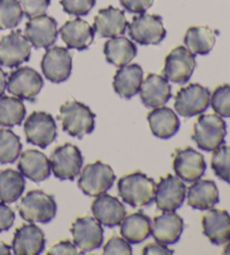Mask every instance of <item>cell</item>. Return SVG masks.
Instances as JSON below:
<instances>
[{"instance_id": "obj_1", "label": "cell", "mask_w": 230, "mask_h": 255, "mask_svg": "<svg viewBox=\"0 0 230 255\" xmlns=\"http://www.w3.org/2000/svg\"><path fill=\"white\" fill-rule=\"evenodd\" d=\"M156 183L141 172L128 174L118 181V192L123 202L134 208L144 207L155 199Z\"/></svg>"}, {"instance_id": "obj_2", "label": "cell", "mask_w": 230, "mask_h": 255, "mask_svg": "<svg viewBox=\"0 0 230 255\" xmlns=\"http://www.w3.org/2000/svg\"><path fill=\"white\" fill-rule=\"evenodd\" d=\"M59 120L63 130L73 137L83 138L95 129L96 115L89 107L77 100H69L62 105Z\"/></svg>"}, {"instance_id": "obj_3", "label": "cell", "mask_w": 230, "mask_h": 255, "mask_svg": "<svg viewBox=\"0 0 230 255\" xmlns=\"http://www.w3.org/2000/svg\"><path fill=\"white\" fill-rule=\"evenodd\" d=\"M227 125L219 115L208 114L198 118L193 127L192 138L202 151L212 152L225 143Z\"/></svg>"}, {"instance_id": "obj_4", "label": "cell", "mask_w": 230, "mask_h": 255, "mask_svg": "<svg viewBox=\"0 0 230 255\" xmlns=\"http://www.w3.org/2000/svg\"><path fill=\"white\" fill-rule=\"evenodd\" d=\"M56 210L54 198L42 190L29 191L18 206L20 217L28 223H50L55 217Z\"/></svg>"}, {"instance_id": "obj_5", "label": "cell", "mask_w": 230, "mask_h": 255, "mask_svg": "<svg viewBox=\"0 0 230 255\" xmlns=\"http://www.w3.org/2000/svg\"><path fill=\"white\" fill-rule=\"evenodd\" d=\"M115 175L114 170L108 164L103 162H95L88 164L83 169L79 178L78 186L87 196L98 197L107 192L114 186Z\"/></svg>"}, {"instance_id": "obj_6", "label": "cell", "mask_w": 230, "mask_h": 255, "mask_svg": "<svg viewBox=\"0 0 230 255\" xmlns=\"http://www.w3.org/2000/svg\"><path fill=\"white\" fill-rule=\"evenodd\" d=\"M211 94L208 88L199 83H191L181 88L175 97L174 108L179 115L193 117L205 113L210 105Z\"/></svg>"}, {"instance_id": "obj_7", "label": "cell", "mask_w": 230, "mask_h": 255, "mask_svg": "<svg viewBox=\"0 0 230 255\" xmlns=\"http://www.w3.org/2000/svg\"><path fill=\"white\" fill-rule=\"evenodd\" d=\"M128 33L132 41L140 45H156L166 36V29L163 26L161 16L140 14L135 16L128 24Z\"/></svg>"}, {"instance_id": "obj_8", "label": "cell", "mask_w": 230, "mask_h": 255, "mask_svg": "<svg viewBox=\"0 0 230 255\" xmlns=\"http://www.w3.org/2000/svg\"><path fill=\"white\" fill-rule=\"evenodd\" d=\"M51 170L60 180H74L80 173L83 156L79 147L73 144H64L56 147L51 155Z\"/></svg>"}, {"instance_id": "obj_9", "label": "cell", "mask_w": 230, "mask_h": 255, "mask_svg": "<svg viewBox=\"0 0 230 255\" xmlns=\"http://www.w3.org/2000/svg\"><path fill=\"white\" fill-rule=\"evenodd\" d=\"M32 52V44L21 30H14L0 39V65L17 68L27 62Z\"/></svg>"}, {"instance_id": "obj_10", "label": "cell", "mask_w": 230, "mask_h": 255, "mask_svg": "<svg viewBox=\"0 0 230 255\" xmlns=\"http://www.w3.org/2000/svg\"><path fill=\"white\" fill-rule=\"evenodd\" d=\"M44 81L36 70L29 67L16 69L8 77L7 90L19 99L33 101L41 92Z\"/></svg>"}, {"instance_id": "obj_11", "label": "cell", "mask_w": 230, "mask_h": 255, "mask_svg": "<svg viewBox=\"0 0 230 255\" xmlns=\"http://www.w3.org/2000/svg\"><path fill=\"white\" fill-rule=\"evenodd\" d=\"M24 131L27 142L41 148H46L57 136L54 118L44 112H34L29 115L24 124Z\"/></svg>"}, {"instance_id": "obj_12", "label": "cell", "mask_w": 230, "mask_h": 255, "mask_svg": "<svg viewBox=\"0 0 230 255\" xmlns=\"http://www.w3.org/2000/svg\"><path fill=\"white\" fill-rule=\"evenodd\" d=\"M194 69H196L194 54L187 47L178 46L173 48L166 56L163 76L171 82L182 85L190 80Z\"/></svg>"}, {"instance_id": "obj_13", "label": "cell", "mask_w": 230, "mask_h": 255, "mask_svg": "<svg viewBox=\"0 0 230 255\" xmlns=\"http://www.w3.org/2000/svg\"><path fill=\"white\" fill-rule=\"evenodd\" d=\"M41 68L47 80L54 83L64 82L70 78L72 71V55L65 47L47 48L42 59Z\"/></svg>"}, {"instance_id": "obj_14", "label": "cell", "mask_w": 230, "mask_h": 255, "mask_svg": "<svg viewBox=\"0 0 230 255\" xmlns=\"http://www.w3.org/2000/svg\"><path fill=\"white\" fill-rule=\"evenodd\" d=\"M74 245L87 253L99 249L104 242V228L96 218L86 216L80 217L71 226Z\"/></svg>"}, {"instance_id": "obj_15", "label": "cell", "mask_w": 230, "mask_h": 255, "mask_svg": "<svg viewBox=\"0 0 230 255\" xmlns=\"http://www.w3.org/2000/svg\"><path fill=\"white\" fill-rule=\"evenodd\" d=\"M187 188L179 177L169 174L156 184L155 202L162 212H175L183 205Z\"/></svg>"}, {"instance_id": "obj_16", "label": "cell", "mask_w": 230, "mask_h": 255, "mask_svg": "<svg viewBox=\"0 0 230 255\" xmlns=\"http://www.w3.org/2000/svg\"><path fill=\"white\" fill-rule=\"evenodd\" d=\"M176 177L185 182H194L203 177L207 164L205 157L192 147L176 151L173 162Z\"/></svg>"}, {"instance_id": "obj_17", "label": "cell", "mask_w": 230, "mask_h": 255, "mask_svg": "<svg viewBox=\"0 0 230 255\" xmlns=\"http://www.w3.org/2000/svg\"><path fill=\"white\" fill-rule=\"evenodd\" d=\"M25 36L35 48H48L56 42V20L45 14L29 18L26 23Z\"/></svg>"}, {"instance_id": "obj_18", "label": "cell", "mask_w": 230, "mask_h": 255, "mask_svg": "<svg viewBox=\"0 0 230 255\" xmlns=\"http://www.w3.org/2000/svg\"><path fill=\"white\" fill-rule=\"evenodd\" d=\"M139 96L145 107L158 108L171 99L172 91L169 80L155 73H150L141 82Z\"/></svg>"}, {"instance_id": "obj_19", "label": "cell", "mask_w": 230, "mask_h": 255, "mask_svg": "<svg viewBox=\"0 0 230 255\" xmlns=\"http://www.w3.org/2000/svg\"><path fill=\"white\" fill-rule=\"evenodd\" d=\"M128 21L121 9L109 6L100 9L94 20V30L99 37H117L125 34Z\"/></svg>"}, {"instance_id": "obj_20", "label": "cell", "mask_w": 230, "mask_h": 255, "mask_svg": "<svg viewBox=\"0 0 230 255\" xmlns=\"http://www.w3.org/2000/svg\"><path fill=\"white\" fill-rule=\"evenodd\" d=\"M45 248V236L34 224H26L15 232L12 251L16 255H38Z\"/></svg>"}, {"instance_id": "obj_21", "label": "cell", "mask_w": 230, "mask_h": 255, "mask_svg": "<svg viewBox=\"0 0 230 255\" xmlns=\"http://www.w3.org/2000/svg\"><path fill=\"white\" fill-rule=\"evenodd\" d=\"M91 212L95 218L106 227L120 225L126 217V209L116 197L103 193L96 198L91 205Z\"/></svg>"}, {"instance_id": "obj_22", "label": "cell", "mask_w": 230, "mask_h": 255, "mask_svg": "<svg viewBox=\"0 0 230 255\" xmlns=\"http://www.w3.org/2000/svg\"><path fill=\"white\" fill-rule=\"evenodd\" d=\"M184 228V222L174 212H165L154 218L152 235L158 243L170 245L180 240Z\"/></svg>"}, {"instance_id": "obj_23", "label": "cell", "mask_w": 230, "mask_h": 255, "mask_svg": "<svg viewBox=\"0 0 230 255\" xmlns=\"http://www.w3.org/2000/svg\"><path fill=\"white\" fill-rule=\"evenodd\" d=\"M202 227L212 244L221 245L230 240V215L226 210L210 208L202 218Z\"/></svg>"}, {"instance_id": "obj_24", "label": "cell", "mask_w": 230, "mask_h": 255, "mask_svg": "<svg viewBox=\"0 0 230 255\" xmlns=\"http://www.w3.org/2000/svg\"><path fill=\"white\" fill-rule=\"evenodd\" d=\"M61 37L69 48L85 51L95 38V30L89 23L81 18L66 21L60 29Z\"/></svg>"}, {"instance_id": "obj_25", "label": "cell", "mask_w": 230, "mask_h": 255, "mask_svg": "<svg viewBox=\"0 0 230 255\" xmlns=\"http://www.w3.org/2000/svg\"><path fill=\"white\" fill-rule=\"evenodd\" d=\"M17 168L25 178H28L34 182H41L50 178L52 171L50 160L37 149H27L21 153Z\"/></svg>"}, {"instance_id": "obj_26", "label": "cell", "mask_w": 230, "mask_h": 255, "mask_svg": "<svg viewBox=\"0 0 230 255\" xmlns=\"http://www.w3.org/2000/svg\"><path fill=\"white\" fill-rule=\"evenodd\" d=\"M143 74V69L138 64L123 65L115 74L114 90L121 98L130 99L139 92Z\"/></svg>"}, {"instance_id": "obj_27", "label": "cell", "mask_w": 230, "mask_h": 255, "mask_svg": "<svg viewBox=\"0 0 230 255\" xmlns=\"http://www.w3.org/2000/svg\"><path fill=\"white\" fill-rule=\"evenodd\" d=\"M188 205L193 209L207 210L219 202V190L212 180H197L189 187Z\"/></svg>"}, {"instance_id": "obj_28", "label": "cell", "mask_w": 230, "mask_h": 255, "mask_svg": "<svg viewBox=\"0 0 230 255\" xmlns=\"http://www.w3.org/2000/svg\"><path fill=\"white\" fill-rule=\"evenodd\" d=\"M149 128L158 138L169 139L180 129V120L176 114L167 107H158L147 115Z\"/></svg>"}, {"instance_id": "obj_29", "label": "cell", "mask_w": 230, "mask_h": 255, "mask_svg": "<svg viewBox=\"0 0 230 255\" xmlns=\"http://www.w3.org/2000/svg\"><path fill=\"white\" fill-rule=\"evenodd\" d=\"M120 234L130 244H138L152 234V222L143 213H134L122 219Z\"/></svg>"}, {"instance_id": "obj_30", "label": "cell", "mask_w": 230, "mask_h": 255, "mask_svg": "<svg viewBox=\"0 0 230 255\" xmlns=\"http://www.w3.org/2000/svg\"><path fill=\"white\" fill-rule=\"evenodd\" d=\"M104 53L109 63L121 68L132 61L137 54V47L130 39L122 36L113 37L106 42Z\"/></svg>"}, {"instance_id": "obj_31", "label": "cell", "mask_w": 230, "mask_h": 255, "mask_svg": "<svg viewBox=\"0 0 230 255\" xmlns=\"http://www.w3.org/2000/svg\"><path fill=\"white\" fill-rule=\"evenodd\" d=\"M215 43L216 34L207 26L190 27L184 36V44L192 54H208L214 48Z\"/></svg>"}, {"instance_id": "obj_32", "label": "cell", "mask_w": 230, "mask_h": 255, "mask_svg": "<svg viewBox=\"0 0 230 255\" xmlns=\"http://www.w3.org/2000/svg\"><path fill=\"white\" fill-rule=\"evenodd\" d=\"M25 178L20 172L7 169L0 172V200L11 204L18 200L25 190Z\"/></svg>"}, {"instance_id": "obj_33", "label": "cell", "mask_w": 230, "mask_h": 255, "mask_svg": "<svg viewBox=\"0 0 230 255\" xmlns=\"http://www.w3.org/2000/svg\"><path fill=\"white\" fill-rule=\"evenodd\" d=\"M26 115V108L19 98L0 97V125L12 127L20 125Z\"/></svg>"}, {"instance_id": "obj_34", "label": "cell", "mask_w": 230, "mask_h": 255, "mask_svg": "<svg viewBox=\"0 0 230 255\" xmlns=\"http://www.w3.org/2000/svg\"><path fill=\"white\" fill-rule=\"evenodd\" d=\"M19 136L10 129H0V163H14L21 151Z\"/></svg>"}, {"instance_id": "obj_35", "label": "cell", "mask_w": 230, "mask_h": 255, "mask_svg": "<svg viewBox=\"0 0 230 255\" xmlns=\"http://www.w3.org/2000/svg\"><path fill=\"white\" fill-rule=\"evenodd\" d=\"M18 0H0V29L14 28L23 19Z\"/></svg>"}, {"instance_id": "obj_36", "label": "cell", "mask_w": 230, "mask_h": 255, "mask_svg": "<svg viewBox=\"0 0 230 255\" xmlns=\"http://www.w3.org/2000/svg\"><path fill=\"white\" fill-rule=\"evenodd\" d=\"M211 168L217 177L230 183V146L223 144L215 149L211 157Z\"/></svg>"}, {"instance_id": "obj_37", "label": "cell", "mask_w": 230, "mask_h": 255, "mask_svg": "<svg viewBox=\"0 0 230 255\" xmlns=\"http://www.w3.org/2000/svg\"><path fill=\"white\" fill-rule=\"evenodd\" d=\"M210 104L217 115L230 118V86L224 85L217 88L211 95Z\"/></svg>"}, {"instance_id": "obj_38", "label": "cell", "mask_w": 230, "mask_h": 255, "mask_svg": "<svg viewBox=\"0 0 230 255\" xmlns=\"http://www.w3.org/2000/svg\"><path fill=\"white\" fill-rule=\"evenodd\" d=\"M61 5L66 14L72 16H86L96 5V0H61Z\"/></svg>"}, {"instance_id": "obj_39", "label": "cell", "mask_w": 230, "mask_h": 255, "mask_svg": "<svg viewBox=\"0 0 230 255\" xmlns=\"http://www.w3.org/2000/svg\"><path fill=\"white\" fill-rule=\"evenodd\" d=\"M104 254L106 255H131L132 250L129 244V242H127L125 239H121L119 236H113L110 237L107 244L104 248Z\"/></svg>"}, {"instance_id": "obj_40", "label": "cell", "mask_w": 230, "mask_h": 255, "mask_svg": "<svg viewBox=\"0 0 230 255\" xmlns=\"http://www.w3.org/2000/svg\"><path fill=\"white\" fill-rule=\"evenodd\" d=\"M23 12L28 18L45 14L51 0H19Z\"/></svg>"}, {"instance_id": "obj_41", "label": "cell", "mask_w": 230, "mask_h": 255, "mask_svg": "<svg viewBox=\"0 0 230 255\" xmlns=\"http://www.w3.org/2000/svg\"><path fill=\"white\" fill-rule=\"evenodd\" d=\"M154 0H120L121 6L127 11L134 14H143L152 7Z\"/></svg>"}, {"instance_id": "obj_42", "label": "cell", "mask_w": 230, "mask_h": 255, "mask_svg": "<svg viewBox=\"0 0 230 255\" xmlns=\"http://www.w3.org/2000/svg\"><path fill=\"white\" fill-rule=\"evenodd\" d=\"M15 222V213L6 202H0V232H6Z\"/></svg>"}, {"instance_id": "obj_43", "label": "cell", "mask_w": 230, "mask_h": 255, "mask_svg": "<svg viewBox=\"0 0 230 255\" xmlns=\"http://www.w3.org/2000/svg\"><path fill=\"white\" fill-rule=\"evenodd\" d=\"M79 253L81 252H79L78 248L73 243H71L70 241H62L60 243L52 246L48 255H78Z\"/></svg>"}, {"instance_id": "obj_44", "label": "cell", "mask_w": 230, "mask_h": 255, "mask_svg": "<svg viewBox=\"0 0 230 255\" xmlns=\"http://www.w3.org/2000/svg\"><path fill=\"white\" fill-rule=\"evenodd\" d=\"M174 252L172 250H169L164 244H161L156 242V243H150L146 245L143 249V254L144 255H149V254H156V255H162V254H173Z\"/></svg>"}, {"instance_id": "obj_45", "label": "cell", "mask_w": 230, "mask_h": 255, "mask_svg": "<svg viewBox=\"0 0 230 255\" xmlns=\"http://www.w3.org/2000/svg\"><path fill=\"white\" fill-rule=\"evenodd\" d=\"M7 88V74L0 68V97L3 96Z\"/></svg>"}, {"instance_id": "obj_46", "label": "cell", "mask_w": 230, "mask_h": 255, "mask_svg": "<svg viewBox=\"0 0 230 255\" xmlns=\"http://www.w3.org/2000/svg\"><path fill=\"white\" fill-rule=\"evenodd\" d=\"M10 246L0 241V255H9L11 253Z\"/></svg>"}, {"instance_id": "obj_47", "label": "cell", "mask_w": 230, "mask_h": 255, "mask_svg": "<svg viewBox=\"0 0 230 255\" xmlns=\"http://www.w3.org/2000/svg\"><path fill=\"white\" fill-rule=\"evenodd\" d=\"M224 254H227V255H230V240L228 241V243H227V245L225 246V249H224Z\"/></svg>"}]
</instances>
